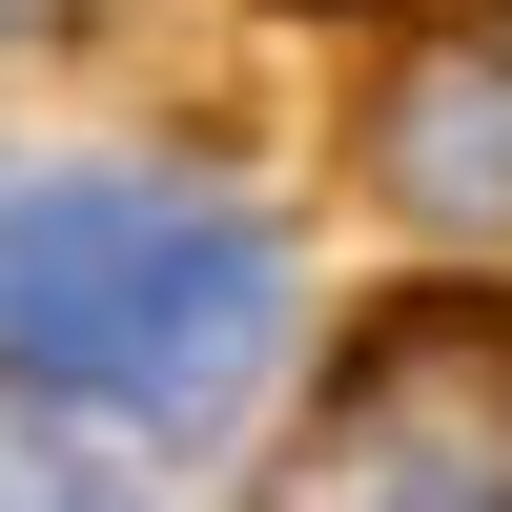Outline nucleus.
I'll list each match as a JSON object with an SVG mask.
<instances>
[{
  "mask_svg": "<svg viewBox=\"0 0 512 512\" xmlns=\"http://www.w3.org/2000/svg\"><path fill=\"white\" fill-rule=\"evenodd\" d=\"M0 349L82 410H144V431H226L287 349V246L205 185H21L0 205Z\"/></svg>",
  "mask_w": 512,
  "mask_h": 512,
  "instance_id": "nucleus-1",
  "label": "nucleus"
},
{
  "mask_svg": "<svg viewBox=\"0 0 512 512\" xmlns=\"http://www.w3.org/2000/svg\"><path fill=\"white\" fill-rule=\"evenodd\" d=\"M369 164H390L410 205H472V226H512V41H431V62L369 103Z\"/></svg>",
  "mask_w": 512,
  "mask_h": 512,
  "instance_id": "nucleus-3",
  "label": "nucleus"
},
{
  "mask_svg": "<svg viewBox=\"0 0 512 512\" xmlns=\"http://www.w3.org/2000/svg\"><path fill=\"white\" fill-rule=\"evenodd\" d=\"M21 21H62V0H0V41H21Z\"/></svg>",
  "mask_w": 512,
  "mask_h": 512,
  "instance_id": "nucleus-5",
  "label": "nucleus"
},
{
  "mask_svg": "<svg viewBox=\"0 0 512 512\" xmlns=\"http://www.w3.org/2000/svg\"><path fill=\"white\" fill-rule=\"evenodd\" d=\"M0 512H123V472L82 431H41V410H0Z\"/></svg>",
  "mask_w": 512,
  "mask_h": 512,
  "instance_id": "nucleus-4",
  "label": "nucleus"
},
{
  "mask_svg": "<svg viewBox=\"0 0 512 512\" xmlns=\"http://www.w3.org/2000/svg\"><path fill=\"white\" fill-rule=\"evenodd\" d=\"M267 512H512V308H472V287L369 308Z\"/></svg>",
  "mask_w": 512,
  "mask_h": 512,
  "instance_id": "nucleus-2",
  "label": "nucleus"
}]
</instances>
